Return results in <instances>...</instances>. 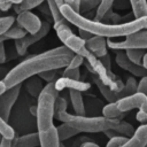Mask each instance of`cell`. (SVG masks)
<instances>
[{
    "label": "cell",
    "mask_w": 147,
    "mask_h": 147,
    "mask_svg": "<svg viewBox=\"0 0 147 147\" xmlns=\"http://www.w3.org/2000/svg\"><path fill=\"white\" fill-rule=\"evenodd\" d=\"M39 8H40V11L42 13V14H45V15H47L48 17H51L52 18V14H51V10H49V7H48V5H47V2L45 3H41L40 6H39Z\"/></svg>",
    "instance_id": "obj_41"
},
{
    "label": "cell",
    "mask_w": 147,
    "mask_h": 147,
    "mask_svg": "<svg viewBox=\"0 0 147 147\" xmlns=\"http://www.w3.org/2000/svg\"><path fill=\"white\" fill-rule=\"evenodd\" d=\"M1 138H2V137H1V134H0V142H1Z\"/></svg>",
    "instance_id": "obj_51"
},
{
    "label": "cell",
    "mask_w": 147,
    "mask_h": 147,
    "mask_svg": "<svg viewBox=\"0 0 147 147\" xmlns=\"http://www.w3.org/2000/svg\"><path fill=\"white\" fill-rule=\"evenodd\" d=\"M63 17L78 29L86 30L91 32L93 36L103 37L107 39H113L117 37H127L131 34H134L137 32L147 30V16L137 18L133 21H129L122 24L113 25V24H106L102 22H96L94 20L86 18L85 16L80 15L79 13L74 11L70 7L67 5L62 6L60 8Z\"/></svg>",
    "instance_id": "obj_2"
},
{
    "label": "cell",
    "mask_w": 147,
    "mask_h": 147,
    "mask_svg": "<svg viewBox=\"0 0 147 147\" xmlns=\"http://www.w3.org/2000/svg\"><path fill=\"white\" fill-rule=\"evenodd\" d=\"M8 1H9V2L11 3V5L16 6V5H20V3H21V2L23 1V0H8Z\"/></svg>",
    "instance_id": "obj_48"
},
{
    "label": "cell",
    "mask_w": 147,
    "mask_h": 147,
    "mask_svg": "<svg viewBox=\"0 0 147 147\" xmlns=\"http://www.w3.org/2000/svg\"><path fill=\"white\" fill-rule=\"evenodd\" d=\"M51 30V24L48 21H42V25H41V29L34 33V34H26L25 37L21 38V39H17L14 41V46H15V51L16 53L18 54V56H22V55H25L28 48L36 44L37 41H39L40 39H42L44 37H46V34L49 32Z\"/></svg>",
    "instance_id": "obj_7"
},
{
    "label": "cell",
    "mask_w": 147,
    "mask_h": 147,
    "mask_svg": "<svg viewBox=\"0 0 147 147\" xmlns=\"http://www.w3.org/2000/svg\"><path fill=\"white\" fill-rule=\"evenodd\" d=\"M127 139L129 138H126L124 136H116V137L109 139V141L107 142L106 147H123L126 144Z\"/></svg>",
    "instance_id": "obj_32"
},
{
    "label": "cell",
    "mask_w": 147,
    "mask_h": 147,
    "mask_svg": "<svg viewBox=\"0 0 147 147\" xmlns=\"http://www.w3.org/2000/svg\"><path fill=\"white\" fill-rule=\"evenodd\" d=\"M56 129H57V133H59V138H60L61 142L75 137V136H77L78 133H80L78 130H76L75 127H72L68 123H62L61 125L56 126Z\"/></svg>",
    "instance_id": "obj_21"
},
{
    "label": "cell",
    "mask_w": 147,
    "mask_h": 147,
    "mask_svg": "<svg viewBox=\"0 0 147 147\" xmlns=\"http://www.w3.org/2000/svg\"><path fill=\"white\" fill-rule=\"evenodd\" d=\"M0 134H1L2 138L9 139V140H14L15 139V132H14L13 127L1 116H0Z\"/></svg>",
    "instance_id": "obj_27"
},
{
    "label": "cell",
    "mask_w": 147,
    "mask_h": 147,
    "mask_svg": "<svg viewBox=\"0 0 147 147\" xmlns=\"http://www.w3.org/2000/svg\"><path fill=\"white\" fill-rule=\"evenodd\" d=\"M56 119L61 121L62 123H68L76 130H78L80 133H96V132H106L108 130L116 131L119 136H124L126 138H131L136 129L125 121L119 119H109L103 116H94V117H87V116H77L71 115L68 111L60 113L54 116Z\"/></svg>",
    "instance_id": "obj_3"
},
{
    "label": "cell",
    "mask_w": 147,
    "mask_h": 147,
    "mask_svg": "<svg viewBox=\"0 0 147 147\" xmlns=\"http://www.w3.org/2000/svg\"><path fill=\"white\" fill-rule=\"evenodd\" d=\"M7 90H8V88H7L6 84H5V82H3V80H0V96H1Z\"/></svg>",
    "instance_id": "obj_45"
},
{
    "label": "cell",
    "mask_w": 147,
    "mask_h": 147,
    "mask_svg": "<svg viewBox=\"0 0 147 147\" xmlns=\"http://www.w3.org/2000/svg\"><path fill=\"white\" fill-rule=\"evenodd\" d=\"M55 2H56V5H57L59 8H61L62 6H64V0H55Z\"/></svg>",
    "instance_id": "obj_47"
},
{
    "label": "cell",
    "mask_w": 147,
    "mask_h": 147,
    "mask_svg": "<svg viewBox=\"0 0 147 147\" xmlns=\"http://www.w3.org/2000/svg\"><path fill=\"white\" fill-rule=\"evenodd\" d=\"M147 146V123L136 129L134 134L127 139L123 147H146Z\"/></svg>",
    "instance_id": "obj_15"
},
{
    "label": "cell",
    "mask_w": 147,
    "mask_h": 147,
    "mask_svg": "<svg viewBox=\"0 0 147 147\" xmlns=\"http://www.w3.org/2000/svg\"><path fill=\"white\" fill-rule=\"evenodd\" d=\"M40 146L39 132L24 134L11 140V147H37Z\"/></svg>",
    "instance_id": "obj_16"
},
{
    "label": "cell",
    "mask_w": 147,
    "mask_h": 147,
    "mask_svg": "<svg viewBox=\"0 0 147 147\" xmlns=\"http://www.w3.org/2000/svg\"><path fill=\"white\" fill-rule=\"evenodd\" d=\"M7 61V54H6V48H5V45L3 42L0 44V64L5 63Z\"/></svg>",
    "instance_id": "obj_40"
},
{
    "label": "cell",
    "mask_w": 147,
    "mask_h": 147,
    "mask_svg": "<svg viewBox=\"0 0 147 147\" xmlns=\"http://www.w3.org/2000/svg\"><path fill=\"white\" fill-rule=\"evenodd\" d=\"M116 106L121 113L127 114L132 109H138V113H141L147 116V95L145 94L137 92L130 96L117 101Z\"/></svg>",
    "instance_id": "obj_6"
},
{
    "label": "cell",
    "mask_w": 147,
    "mask_h": 147,
    "mask_svg": "<svg viewBox=\"0 0 147 147\" xmlns=\"http://www.w3.org/2000/svg\"><path fill=\"white\" fill-rule=\"evenodd\" d=\"M55 86H56V90L59 92H61L64 88L77 90V91L84 92V91H87L91 87V84L86 83V82H82V80H74V79L61 77V78L55 80Z\"/></svg>",
    "instance_id": "obj_13"
},
{
    "label": "cell",
    "mask_w": 147,
    "mask_h": 147,
    "mask_svg": "<svg viewBox=\"0 0 147 147\" xmlns=\"http://www.w3.org/2000/svg\"><path fill=\"white\" fill-rule=\"evenodd\" d=\"M99 60L101 61V63L103 64V67H105L107 70H110V71H111V59H110V55H109V54H107V55L100 57Z\"/></svg>",
    "instance_id": "obj_38"
},
{
    "label": "cell",
    "mask_w": 147,
    "mask_h": 147,
    "mask_svg": "<svg viewBox=\"0 0 147 147\" xmlns=\"http://www.w3.org/2000/svg\"><path fill=\"white\" fill-rule=\"evenodd\" d=\"M86 47L98 59H100V57H102V56L108 54V52H107V47H108L107 40L103 37L94 36L91 39L86 40Z\"/></svg>",
    "instance_id": "obj_12"
},
{
    "label": "cell",
    "mask_w": 147,
    "mask_h": 147,
    "mask_svg": "<svg viewBox=\"0 0 147 147\" xmlns=\"http://www.w3.org/2000/svg\"><path fill=\"white\" fill-rule=\"evenodd\" d=\"M115 0H101V3L99 5V7L96 8V13L94 16V21L96 22H101L102 18L111 10V7L114 5Z\"/></svg>",
    "instance_id": "obj_25"
},
{
    "label": "cell",
    "mask_w": 147,
    "mask_h": 147,
    "mask_svg": "<svg viewBox=\"0 0 147 147\" xmlns=\"http://www.w3.org/2000/svg\"><path fill=\"white\" fill-rule=\"evenodd\" d=\"M125 115H126V114L121 113V111L117 109L116 102H114V103H108V105H106V106L102 108V116L106 117V118H109V119H119V121H122V119L125 117Z\"/></svg>",
    "instance_id": "obj_20"
},
{
    "label": "cell",
    "mask_w": 147,
    "mask_h": 147,
    "mask_svg": "<svg viewBox=\"0 0 147 147\" xmlns=\"http://www.w3.org/2000/svg\"><path fill=\"white\" fill-rule=\"evenodd\" d=\"M80 1L82 0H64V5L70 7L74 11L80 14Z\"/></svg>",
    "instance_id": "obj_37"
},
{
    "label": "cell",
    "mask_w": 147,
    "mask_h": 147,
    "mask_svg": "<svg viewBox=\"0 0 147 147\" xmlns=\"http://www.w3.org/2000/svg\"><path fill=\"white\" fill-rule=\"evenodd\" d=\"M64 46L68 47L71 52H74L77 55L83 56L85 60L87 57H90L92 55V53L87 49L86 47V41L83 40L79 36H76L75 33H72L71 36H69L64 41H63Z\"/></svg>",
    "instance_id": "obj_11"
},
{
    "label": "cell",
    "mask_w": 147,
    "mask_h": 147,
    "mask_svg": "<svg viewBox=\"0 0 147 147\" xmlns=\"http://www.w3.org/2000/svg\"><path fill=\"white\" fill-rule=\"evenodd\" d=\"M46 2H47V5H48V7H49V10H51V14H52V20H53L54 23L68 22V21L63 17V15H62L60 8L57 7V5H56V2H55V0H46Z\"/></svg>",
    "instance_id": "obj_26"
},
{
    "label": "cell",
    "mask_w": 147,
    "mask_h": 147,
    "mask_svg": "<svg viewBox=\"0 0 147 147\" xmlns=\"http://www.w3.org/2000/svg\"><path fill=\"white\" fill-rule=\"evenodd\" d=\"M101 0H82L80 1V13H87L94 8H98Z\"/></svg>",
    "instance_id": "obj_29"
},
{
    "label": "cell",
    "mask_w": 147,
    "mask_h": 147,
    "mask_svg": "<svg viewBox=\"0 0 147 147\" xmlns=\"http://www.w3.org/2000/svg\"><path fill=\"white\" fill-rule=\"evenodd\" d=\"M60 147H65V146H64L63 144H61V146H60Z\"/></svg>",
    "instance_id": "obj_50"
},
{
    "label": "cell",
    "mask_w": 147,
    "mask_h": 147,
    "mask_svg": "<svg viewBox=\"0 0 147 147\" xmlns=\"http://www.w3.org/2000/svg\"><path fill=\"white\" fill-rule=\"evenodd\" d=\"M0 147H11V140L6 139V138H1Z\"/></svg>",
    "instance_id": "obj_43"
},
{
    "label": "cell",
    "mask_w": 147,
    "mask_h": 147,
    "mask_svg": "<svg viewBox=\"0 0 147 147\" xmlns=\"http://www.w3.org/2000/svg\"><path fill=\"white\" fill-rule=\"evenodd\" d=\"M11 3L8 0H0V10L1 11H7L10 8Z\"/></svg>",
    "instance_id": "obj_42"
},
{
    "label": "cell",
    "mask_w": 147,
    "mask_h": 147,
    "mask_svg": "<svg viewBox=\"0 0 147 147\" xmlns=\"http://www.w3.org/2000/svg\"><path fill=\"white\" fill-rule=\"evenodd\" d=\"M125 54L126 56L137 65H141L144 67V57L147 54V49H142V48H129L125 49Z\"/></svg>",
    "instance_id": "obj_23"
},
{
    "label": "cell",
    "mask_w": 147,
    "mask_h": 147,
    "mask_svg": "<svg viewBox=\"0 0 147 147\" xmlns=\"http://www.w3.org/2000/svg\"><path fill=\"white\" fill-rule=\"evenodd\" d=\"M28 33L26 31H24L17 23L15 25H13L9 31H7L5 34H1L0 36V44H2L3 41L6 40H9V39H14V40H17V39H21L23 37H25Z\"/></svg>",
    "instance_id": "obj_19"
},
{
    "label": "cell",
    "mask_w": 147,
    "mask_h": 147,
    "mask_svg": "<svg viewBox=\"0 0 147 147\" xmlns=\"http://www.w3.org/2000/svg\"><path fill=\"white\" fill-rule=\"evenodd\" d=\"M146 147H147V146H146Z\"/></svg>",
    "instance_id": "obj_52"
},
{
    "label": "cell",
    "mask_w": 147,
    "mask_h": 147,
    "mask_svg": "<svg viewBox=\"0 0 147 147\" xmlns=\"http://www.w3.org/2000/svg\"><path fill=\"white\" fill-rule=\"evenodd\" d=\"M25 90L26 92L33 96V98H39L42 90H44V86H42V83L40 80V78L33 76L29 79H26V83H25Z\"/></svg>",
    "instance_id": "obj_18"
},
{
    "label": "cell",
    "mask_w": 147,
    "mask_h": 147,
    "mask_svg": "<svg viewBox=\"0 0 147 147\" xmlns=\"http://www.w3.org/2000/svg\"><path fill=\"white\" fill-rule=\"evenodd\" d=\"M62 72H63V70H61V69H59V70H49V71H45V72L40 74L39 77H40L41 79L46 80L47 83H52V82H55L54 79H55L60 74L62 75Z\"/></svg>",
    "instance_id": "obj_31"
},
{
    "label": "cell",
    "mask_w": 147,
    "mask_h": 147,
    "mask_svg": "<svg viewBox=\"0 0 147 147\" xmlns=\"http://www.w3.org/2000/svg\"><path fill=\"white\" fill-rule=\"evenodd\" d=\"M142 65H144V68L147 69V54H146L145 57H144V64H142Z\"/></svg>",
    "instance_id": "obj_49"
},
{
    "label": "cell",
    "mask_w": 147,
    "mask_h": 147,
    "mask_svg": "<svg viewBox=\"0 0 147 147\" xmlns=\"http://www.w3.org/2000/svg\"><path fill=\"white\" fill-rule=\"evenodd\" d=\"M14 22H15V17L11 15L2 17V21L0 23V36L5 34L7 31H9V29L14 25Z\"/></svg>",
    "instance_id": "obj_30"
},
{
    "label": "cell",
    "mask_w": 147,
    "mask_h": 147,
    "mask_svg": "<svg viewBox=\"0 0 147 147\" xmlns=\"http://www.w3.org/2000/svg\"><path fill=\"white\" fill-rule=\"evenodd\" d=\"M62 77L69 78V79H74V80H80V79H79V78H80L79 68H77V69H69V68L63 69Z\"/></svg>",
    "instance_id": "obj_34"
},
{
    "label": "cell",
    "mask_w": 147,
    "mask_h": 147,
    "mask_svg": "<svg viewBox=\"0 0 147 147\" xmlns=\"http://www.w3.org/2000/svg\"><path fill=\"white\" fill-rule=\"evenodd\" d=\"M67 107H68V102L62 96H59L56 100H55V106H54V116L60 114V113H63V111H67Z\"/></svg>",
    "instance_id": "obj_33"
},
{
    "label": "cell",
    "mask_w": 147,
    "mask_h": 147,
    "mask_svg": "<svg viewBox=\"0 0 147 147\" xmlns=\"http://www.w3.org/2000/svg\"><path fill=\"white\" fill-rule=\"evenodd\" d=\"M80 147H100L99 145H96L95 142L93 141H86V142H83L80 145Z\"/></svg>",
    "instance_id": "obj_44"
},
{
    "label": "cell",
    "mask_w": 147,
    "mask_h": 147,
    "mask_svg": "<svg viewBox=\"0 0 147 147\" xmlns=\"http://www.w3.org/2000/svg\"><path fill=\"white\" fill-rule=\"evenodd\" d=\"M22 88V84H18L11 88H8L1 96H0V116L8 122L9 121V116H10V111L13 106L15 105L20 92Z\"/></svg>",
    "instance_id": "obj_8"
},
{
    "label": "cell",
    "mask_w": 147,
    "mask_h": 147,
    "mask_svg": "<svg viewBox=\"0 0 147 147\" xmlns=\"http://www.w3.org/2000/svg\"><path fill=\"white\" fill-rule=\"evenodd\" d=\"M69 96H70V101L75 111V115L85 116V106H84L82 92L77 90H69Z\"/></svg>",
    "instance_id": "obj_17"
},
{
    "label": "cell",
    "mask_w": 147,
    "mask_h": 147,
    "mask_svg": "<svg viewBox=\"0 0 147 147\" xmlns=\"http://www.w3.org/2000/svg\"><path fill=\"white\" fill-rule=\"evenodd\" d=\"M134 20L147 16V0H130Z\"/></svg>",
    "instance_id": "obj_22"
},
{
    "label": "cell",
    "mask_w": 147,
    "mask_h": 147,
    "mask_svg": "<svg viewBox=\"0 0 147 147\" xmlns=\"http://www.w3.org/2000/svg\"><path fill=\"white\" fill-rule=\"evenodd\" d=\"M115 61L116 63L118 64V67H121L122 69L129 71L130 74H132L133 76L136 77H145L147 76V69L141 67V65H137L136 63H133L124 52H118L116 54V57H115Z\"/></svg>",
    "instance_id": "obj_10"
},
{
    "label": "cell",
    "mask_w": 147,
    "mask_h": 147,
    "mask_svg": "<svg viewBox=\"0 0 147 147\" xmlns=\"http://www.w3.org/2000/svg\"><path fill=\"white\" fill-rule=\"evenodd\" d=\"M125 17H123V16H121V15H118V14H116V13H114L113 10H110L103 18H102V23H106V24H113V25H117V24H122L123 22V20H124Z\"/></svg>",
    "instance_id": "obj_28"
},
{
    "label": "cell",
    "mask_w": 147,
    "mask_h": 147,
    "mask_svg": "<svg viewBox=\"0 0 147 147\" xmlns=\"http://www.w3.org/2000/svg\"><path fill=\"white\" fill-rule=\"evenodd\" d=\"M44 2H45V0H23L20 5L14 6V10L18 15L23 11H30L31 9H33L36 7H39Z\"/></svg>",
    "instance_id": "obj_24"
},
{
    "label": "cell",
    "mask_w": 147,
    "mask_h": 147,
    "mask_svg": "<svg viewBox=\"0 0 147 147\" xmlns=\"http://www.w3.org/2000/svg\"><path fill=\"white\" fill-rule=\"evenodd\" d=\"M83 63H85V59H84L83 56H80V55L75 54V56L72 57L71 62L69 63V65H68L67 68H69V69H77V68H79Z\"/></svg>",
    "instance_id": "obj_35"
},
{
    "label": "cell",
    "mask_w": 147,
    "mask_h": 147,
    "mask_svg": "<svg viewBox=\"0 0 147 147\" xmlns=\"http://www.w3.org/2000/svg\"><path fill=\"white\" fill-rule=\"evenodd\" d=\"M56 98L53 96L51 93L45 91L41 92L40 96L38 98V114H37V126L38 132L47 131L54 126V106H55Z\"/></svg>",
    "instance_id": "obj_4"
},
{
    "label": "cell",
    "mask_w": 147,
    "mask_h": 147,
    "mask_svg": "<svg viewBox=\"0 0 147 147\" xmlns=\"http://www.w3.org/2000/svg\"><path fill=\"white\" fill-rule=\"evenodd\" d=\"M137 92L147 95V76L140 78V80L138 82V88H137Z\"/></svg>",
    "instance_id": "obj_36"
},
{
    "label": "cell",
    "mask_w": 147,
    "mask_h": 147,
    "mask_svg": "<svg viewBox=\"0 0 147 147\" xmlns=\"http://www.w3.org/2000/svg\"><path fill=\"white\" fill-rule=\"evenodd\" d=\"M78 32H79V37L83 39V40H88V39H91L92 37H94L91 32H88V31H86V30H83V29H78Z\"/></svg>",
    "instance_id": "obj_39"
},
{
    "label": "cell",
    "mask_w": 147,
    "mask_h": 147,
    "mask_svg": "<svg viewBox=\"0 0 147 147\" xmlns=\"http://www.w3.org/2000/svg\"><path fill=\"white\" fill-rule=\"evenodd\" d=\"M75 53L65 46L55 47L37 55H30L20 64L14 67L2 79L7 88H11L24 80L49 70L67 68L71 62Z\"/></svg>",
    "instance_id": "obj_1"
},
{
    "label": "cell",
    "mask_w": 147,
    "mask_h": 147,
    "mask_svg": "<svg viewBox=\"0 0 147 147\" xmlns=\"http://www.w3.org/2000/svg\"><path fill=\"white\" fill-rule=\"evenodd\" d=\"M30 113H31L34 117H37V114H38V107H37V106H32V107L30 108Z\"/></svg>",
    "instance_id": "obj_46"
},
{
    "label": "cell",
    "mask_w": 147,
    "mask_h": 147,
    "mask_svg": "<svg viewBox=\"0 0 147 147\" xmlns=\"http://www.w3.org/2000/svg\"><path fill=\"white\" fill-rule=\"evenodd\" d=\"M16 23L29 34L37 33L42 25V21H40V18L31 11H23L18 14L16 17Z\"/></svg>",
    "instance_id": "obj_9"
},
{
    "label": "cell",
    "mask_w": 147,
    "mask_h": 147,
    "mask_svg": "<svg viewBox=\"0 0 147 147\" xmlns=\"http://www.w3.org/2000/svg\"><path fill=\"white\" fill-rule=\"evenodd\" d=\"M107 45L111 49H129V48H142L147 49V30L137 32L134 34L124 37V39H107Z\"/></svg>",
    "instance_id": "obj_5"
},
{
    "label": "cell",
    "mask_w": 147,
    "mask_h": 147,
    "mask_svg": "<svg viewBox=\"0 0 147 147\" xmlns=\"http://www.w3.org/2000/svg\"><path fill=\"white\" fill-rule=\"evenodd\" d=\"M39 139H40V147H60L62 144L60 141L57 129L55 125L47 131L39 132Z\"/></svg>",
    "instance_id": "obj_14"
}]
</instances>
